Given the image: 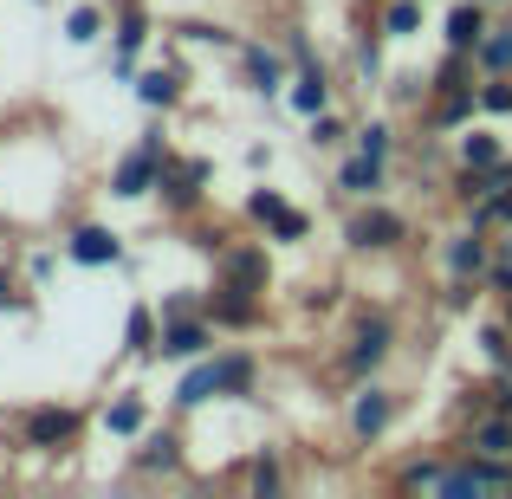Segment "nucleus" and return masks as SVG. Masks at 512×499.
Masks as SVG:
<instances>
[{
	"label": "nucleus",
	"mask_w": 512,
	"mask_h": 499,
	"mask_svg": "<svg viewBox=\"0 0 512 499\" xmlns=\"http://www.w3.org/2000/svg\"><path fill=\"white\" fill-rule=\"evenodd\" d=\"M402 344V325L389 305H357V312L344 318V344H338V376L344 383H370V376L389 370V357H396Z\"/></svg>",
	"instance_id": "f257e3e1"
},
{
	"label": "nucleus",
	"mask_w": 512,
	"mask_h": 499,
	"mask_svg": "<svg viewBox=\"0 0 512 499\" xmlns=\"http://www.w3.org/2000/svg\"><path fill=\"white\" fill-rule=\"evenodd\" d=\"M409 240H415V221L389 195L350 201V214H344V247L357 253V260H389V253H402Z\"/></svg>",
	"instance_id": "f03ea898"
},
{
	"label": "nucleus",
	"mask_w": 512,
	"mask_h": 499,
	"mask_svg": "<svg viewBox=\"0 0 512 499\" xmlns=\"http://www.w3.org/2000/svg\"><path fill=\"white\" fill-rule=\"evenodd\" d=\"M85 422H91V409H78V402H33V409H20V448L26 454H72L85 441Z\"/></svg>",
	"instance_id": "7ed1b4c3"
},
{
	"label": "nucleus",
	"mask_w": 512,
	"mask_h": 499,
	"mask_svg": "<svg viewBox=\"0 0 512 499\" xmlns=\"http://www.w3.org/2000/svg\"><path fill=\"white\" fill-rule=\"evenodd\" d=\"M396 415H402V389H389L383 376L350 383V402H344V435H350V448H376V441L396 428Z\"/></svg>",
	"instance_id": "20e7f679"
},
{
	"label": "nucleus",
	"mask_w": 512,
	"mask_h": 499,
	"mask_svg": "<svg viewBox=\"0 0 512 499\" xmlns=\"http://www.w3.org/2000/svg\"><path fill=\"white\" fill-rule=\"evenodd\" d=\"M208 182H214V163H208V156H169L163 175H156V208H163L175 227L195 221V214L208 208Z\"/></svg>",
	"instance_id": "39448f33"
},
{
	"label": "nucleus",
	"mask_w": 512,
	"mask_h": 499,
	"mask_svg": "<svg viewBox=\"0 0 512 499\" xmlns=\"http://www.w3.org/2000/svg\"><path fill=\"white\" fill-rule=\"evenodd\" d=\"M182 474H188L182 415H169V422H150L137 441H130V480H182Z\"/></svg>",
	"instance_id": "423d86ee"
},
{
	"label": "nucleus",
	"mask_w": 512,
	"mask_h": 499,
	"mask_svg": "<svg viewBox=\"0 0 512 499\" xmlns=\"http://www.w3.org/2000/svg\"><path fill=\"white\" fill-rule=\"evenodd\" d=\"M156 39V20L143 0H111V78L130 85L143 72V46Z\"/></svg>",
	"instance_id": "0eeeda50"
},
{
	"label": "nucleus",
	"mask_w": 512,
	"mask_h": 499,
	"mask_svg": "<svg viewBox=\"0 0 512 499\" xmlns=\"http://www.w3.org/2000/svg\"><path fill=\"white\" fill-rule=\"evenodd\" d=\"M130 98H137L150 117L182 111V104H188V59L175 46H163V59H150L137 78H130Z\"/></svg>",
	"instance_id": "6e6552de"
},
{
	"label": "nucleus",
	"mask_w": 512,
	"mask_h": 499,
	"mask_svg": "<svg viewBox=\"0 0 512 499\" xmlns=\"http://www.w3.org/2000/svg\"><path fill=\"white\" fill-rule=\"evenodd\" d=\"M240 85L253 91V98H286V85H292V52L286 46H266V39H240Z\"/></svg>",
	"instance_id": "1a4fd4ad"
},
{
	"label": "nucleus",
	"mask_w": 512,
	"mask_h": 499,
	"mask_svg": "<svg viewBox=\"0 0 512 499\" xmlns=\"http://www.w3.org/2000/svg\"><path fill=\"white\" fill-rule=\"evenodd\" d=\"M214 279L240 292H273V240H234L227 253H214Z\"/></svg>",
	"instance_id": "9d476101"
},
{
	"label": "nucleus",
	"mask_w": 512,
	"mask_h": 499,
	"mask_svg": "<svg viewBox=\"0 0 512 499\" xmlns=\"http://www.w3.org/2000/svg\"><path fill=\"white\" fill-rule=\"evenodd\" d=\"M208 350H221V325H214L208 312H188V318H163V344H156V363H195L208 357Z\"/></svg>",
	"instance_id": "9b49d317"
},
{
	"label": "nucleus",
	"mask_w": 512,
	"mask_h": 499,
	"mask_svg": "<svg viewBox=\"0 0 512 499\" xmlns=\"http://www.w3.org/2000/svg\"><path fill=\"white\" fill-rule=\"evenodd\" d=\"M59 247H65V260H72V266H124L130 260L124 234H117L111 221H72Z\"/></svg>",
	"instance_id": "f8f14e48"
},
{
	"label": "nucleus",
	"mask_w": 512,
	"mask_h": 499,
	"mask_svg": "<svg viewBox=\"0 0 512 499\" xmlns=\"http://www.w3.org/2000/svg\"><path fill=\"white\" fill-rule=\"evenodd\" d=\"M201 312H208L214 325H221V337H247V331H260V325H266V299H260V292L221 286V279L208 286V299H201Z\"/></svg>",
	"instance_id": "ddd939ff"
},
{
	"label": "nucleus",
	"mask_w": 512,
	"mask_h": 499,
	"mask_svg": "<svg viewBox=\"0 0 512 499\" xmlns=\"http://www.w3.org/2000/svg\"><path fill=\"white\" fill-rule=\"evenodd\" d=\"M156 175H163V156L143 150V143H130V150L111 163V175H104V195L111 201H156Z\"/></svg>",
	"instance_id": "4468645a"
},
{
	"label": "nucleus",
	"mask_w": 512,
	"mask_h": 499,
	"mask_svg": "<svg viewBox=\"0 0 512 499\" xmlns=\"http://www.w3.org/2000/svg\"><path fill=\"white\" fill-rule=\"evenodd\" d=\"M487 266H493V234L461 221L441 240V279H487Z\"/></svg>",
	"instance_id": "2eb2a0df"
},
{
	"label": "nucleus",
	"mask_w": 512,
	"mask_h": 499,
	"mask_svg": "<svg viewBox=\"0 0 512 499\" xmlns=\"http://www.w3.org/2000/svg\"><path fill=\"white\" fill-rule=\"evenodd\" d=\"M480 85L474 91H435V98L422 104V130L428 137H461L467 124H480Z\"/></svg>",
	"instance_id": "dca6fc26"
},
{
	"label": "nucleus",
	"mask_w": 512,
	"mask_h": 499,
	"mask_svg": "<svg viewBox=\"0 0 512 499\" xmlns=\"http://www.w3.org/2000/svg\"><path fill=\"white\" fill-rule=\"evenodd\" d=\"M493 20H500V13H493L487 0H448V13H441V46L480 52V39L493 33Z\"/></svg>",
	"instance_id": "f3484780"
},
{
	"label": "nucleus",
	"mask_w": 512,
	"mask_h": 499,
	"mask_svg": "<svg viewBox=\"0 0 512 499\" xmlns=\"http://www.w3.org/2000/svg\"><path fill=\"white\" fill-rule=\"evenodd\" d=\"M208 402H221V376H214V350L195 363H182V376H175L169 389V415H201Z\"/></svg>",
	"instance_id": "a211bd4d"
},
{
	"label": "nucleus",
	"mask_w": 512,
	"mask_h": 499,
	"mask_svg": "<svg viewBox=\"0 0 512 499\" xmlns=\"http://www.w3.org/2000/svg\"><path fill=\"white\" fill-rule=\"evenodd\" d=\"M448 461H454V448H415L409 461H396L383 474V487L389 493H441V474H448Z\"/></svg>",
	"instance_id": "6ab92c4d"
},
{
	"label": "nucleus",
	"mask_w": 512,
	"mask_h": 499,
	"mask_svg": "<svg viewBox=\"0 0 512 499\" xmlns=\"http://www.w3.org/2000/svg\"><path fill=\"white\" fill-rule=\"evenodd\" d=\"M448 448H467V454H493V461H512V415H506V409L474 415L467 428H454Z\"/></svg>",
	"instance_id": "aec40b11"
},
{
	"label": "nucleus",
	"mask_w": 512,
	"mask_h": 499,
	"mask_svg": "<svg viewBox=\"0 0 512 499\" xmlns=\"http://www.w3.org/2000/svg\"><path fill=\"white\" fill-rule=\"evenodd\" d=\"M331 188H338L344 201H376V195H389V163H376V156H363V150H344Z\"/></svg>",
	"instance_id": "412c9836"
},
{
	"label": "nucleus",
	"mask_w": 512,
	"mask_h": 499,
	"mask_svg": "<svg viewBox=\"0 0 512 499\" xmlns=\"http://www.w3.org/2000/svg\"><path fill=\"white\" fill-rule=\"evenodd\" d=\"M338 104V85H331V65L318 59V65H299L292 72V85H286V111L292 117H318V111H331Z\"/></svg>",
	"instance_id": "4be33fe9"
},
{
	"label": "nucleus",
	"mask_w": 512,
	"mask_h": 499,
	"mask_svg": "<svg viewBox=\"0 0 512 499\" xmlns=\"http://www.w3.org/2000/svg\"><path fill=\"white\" fill-rule=\"evenodd\" d=\"M240 487L273 499L292 487V467H286V448H273V441H260V448H247V461H240Z\"/></svg>",
	"instance_id": "5701e85b"
},
{
	"label": "nucleus",
	"mask_w": 512,
	"mask_h": 499,
	"mask_svg": "<svg viewBox=\"0 0 512 499\" xmlns=\"http://www.w3.org/2000/svg\"><path fill=\"white\" fill-rule=\"evenodd\" d=\"M214 376H221V402H247L260 389V357L247 344H221L214 350Z\"/></svg>",
	"instance_id": "b1692460"
},
{
	"label": "nucleus",
	"mask_w": 512,
	"mask_h": 499,
	"mask_svg": "<svg viewBox=\"0 0 512 499\" xmlns=\"http://www.w3.org/2000/svg\"><path fill=\"white\" fill-rule=\"evenodd\" d=\"M98 428L111 441H137L143 428H150V396H143V389H117V396L98 409Z\"/></svg>",
	"instance_id": "393cba45"
},
{
	"label": "nucleus",
	"mask_w": 512,
	"mask_h": 499,
	"mask_svg": "<svg viewBox=\"0 0 512 499\" xmlns=\"http://www.w3.org/2000/svg\"><path fill=\"white\" fill-rule=\"evenodd\" d=\"M350 78H357L363 91L389 85V33L383 26H363V33L350 39Z\"/></svg>",
	"instance_id": "a878e982"
},
{
	"label": "nucleus",
	"mask_w": 512,
	"mask_h": 499,
	"mask_svg": "<svg viewBox=\"0 0 512 499\" xmlns=\"http://www.w3.org/2000/svg\"><path fill=\"white\" fill-rule=\"evenodd\" d=\"M156 344H163V312H156L150 299H137V305L124 312V357L156 363Z\"/></svg>",
	"instance_id": "bb28decb"
},
{
	"label": "nucleus",
	"mask_w": 512,
	"mask_h": 499,
	"mask_svg": "<svg viewBox=\"0 0 512 499\" xmlns=\"http://www.w3.org/2000/svg\"><path fill=\"white\" fill-rule=\"evenodd\" d=\"M506 137H493L487 124H467L461 137H454V163H467V169H500L506 163Z\"/></svg>",
	"instance_id": "cd10ccee"
},
{
	"label": "nucleus",
	"mask_w": 512,
	"mask_h": 499,
	"mask_svg": "<svg viewBox=\"0 0 512 499\" xmlns=\"http://www.w3.org/2000/svg\"><path fill=\"white\" fill-rule=\"evenodd\" d=\"M474 85H480V59H474V52L441 46L435 72H428V98H435V91H474Z\"/></svg>",
	"instance_id": "c85d7f7f"
},
{
	"label": "nucleus",
	"mask_w": 512,
	"mask_h": 499,
	"mask_svg": "<svg viewBox=\"0 0 512 499\" xmlns=\"http://www.w3.org/2000/svg\"><path fill=\"white\" fill-rule=\"evenodd\" d=\"M286 208H292V195H286V188L260 182V188H247V201H240V221H247V227H260V234H266V227H273Z\"/></svg>",
	"instance_id": "c756f323"
},
{
	"label": "nucleus",
	"mask_w": 512,
	"mask_h": 499,
	"mask_svg": "<svg viewBox=\"0 0 512 499\" xmlns=\"http://www.w3.org/2000/svg\"><path fill=\"white\" fill-rule=\"evenodd\" d=\"M376 26H383L389 39H415L428 26V0H383V7H376Z\"/></svg>",
	"instance_id": "7c9ffc66"
},
{
	"label": "nucleus",
	"mask_w": 512,
	"mask_h": 499,
	"mask_svg": "<svg viewBox=\"0 0 512 499\" xmlns=\"http://www.w3.org/2000/svg\"><path fill=\"white\" fill-rule=\"evenodd\" d=\"M182 240H188V247L201 253V260H214V253H227V247H234L240 234H234L227 221H208V208H201L195 221H182Z\"/></svg>",
	"instance_id": "2f4dec72"
},
{
	"label": "nucleus",
	"mask_w": 512,
	"mask_h": 499,
	"mask_svg": "<svg viewBox=\"0 0 512 499\" xmlns=\"http://www.w3.org/2000/svg\"><path fill=\"white\" fill-rule=\"evenodd\" d=\"M104 33H111V7H98V0H78V7L65 13V39H72V46H98Z\"/></svg>",
	"instance_id": "473e14b6"
},
{
	"label": "nucleus",
	"mask_w": 512,
	"mask_h": 499,
	"mask_svg": "<svg viewBox=\"0 0 512 499\" xmlns=\"http://www.w3.org/2000/svg\"><path fill=\"white\" fill-rule=\"evenodd\" d=\"M396 124L389 117H363L357 130H350V150H363V156H376V163H396Z\"/></svg>",
	"instance_id": "72a5a7b5"
},
{
	"label": "nucleus",
	"mask_w": 512,
	"mask_h": 499,
	"mask_svg": "<svg viewBox=\"0 0 512 499\" xmlns=\"http://www.w3.org/2000/svg\"><path fill=\"white\" fill-rule=\"evenodd\" d=\"M350 117L338 111V104H331V111H318V117H305V143H312V150H350Z\"/></svg>",
	"instance_id": "f704fd0d"
},
{
	"label": "nucleus",
	"mask_w": 512,
	"mask_h": 499,
	"mask_svg": "<svg viewBox=\"0 0 512 499\" xmlns=\"http://www.w3.org/2000/svg\"><path fill=\"white\" fill-rule=\"evenodd\" d=\"M474 350H480L487 363H506V357H512V325H506L500 312L474 318Z\"/></svg>",
	"instance_id": "c9c22d12"
},
{
	"label": "nucleus",
	"mask_w": 512,
	"mask_h": 499,
	"mask_svg": "<svg viewBox=\"0 0 512 499\" xmlns=\"http://www.w3.org/2000/svg\"><path fill=\"white\" fill-rule=\"evenodd\" d=\"M480 78H493V72H512V20H493V33L480 39Z\"/></svg>",
	"instance_id": "e433bc0d"
},
{
	"label": "nucleus",
	"mask_w": 512,
	"mask_h": 499,
	"mask_svg": "<svg viewBox=\"0 0 512 499\" xmlns=\"http://www.w3.org/2000/svg\"><path fill=\"white\" fill-rule=\"evenodd\" d=\"M487 292H493V299H506V292H512V227H500V234H493V266H487Z\"/></svg>",
	"instance_id": "4c0bfd02"
},
{
	"label": "nucleus",
	"mask_w": 512,
	"mask_h": 499,
	"mask_svg": "<svg viewBox=\"0 0 512 499\" xmlns=\"http://www.w3.org/2000/svg\"><path fill=\"white\" fill-rule=\"evenodd\" d=\"M480 111H487L493 124H506V117H512V72L480 78Z\"/></svg>",
	"instance_id": "58836bf2"
},
{
	"label": "nucleus",
	"mask_w": 512,
	"mask_h": 499,
	"mask_svg": "<svg viewBox=\"0 0 512 499\" xmlns=\"http://www.w3.org/2000/svg\"><path fill=\"white\" fill-rule=\"evenodd\" d=\"M266 240H273V247H305V240H312V214H305V208H286L273 227H266Z\"/></svg>",
	"instance_id": "ea45409f"
},
{
	"label": "nucleus",
	"mask_w": 512,
	"mask_h": 499,
	"mask_svg": "<svg viewBox=\"0 0 512 499\" xmlns=\"http://www.w3.org/2000/svg\"><path fill=\"white\" fill-rule=\"evenodd\" d=\"M26 286H33V279H26V273H20L13 260H0V312H33V299H26Z\"/></svg>",
	"instance_id": "a19ab883"
},
{
	"label": "nucleus",
	"mask_w": 512,
	"mask_h": 499,
	"mask_svg": "<svg viewBox=\"0 0 512 499\" xmlns=\"http://www.w3.org/2000/svg\"><path fill=\"white\" fill-rule=\"evenodd\" d=\"M182 39H195V46H214V52H240V33H234V26H208V20H188Z\"/></svg>",
	"instance_id": "79ce46f5"
},
{
	"label": "nucleus",
	"mask_w": 512,
	"mask_h": 499,
	"mask_svg": "<svg viewBox=\"0 0 512 499\" xmlns=\"http://www.w3.org/2000/svg\"><path fill=\"white\" fill-rule=\"evenodd\" d=\"M480 299H487V279H448V286H441V305H448V312H474Z\"/></svg>",
	"instance_id": "37998d69"
},
{
	"label": "nucleus",
	"mask_w": 512,
	"mask_h": 499,
	"mask_svg": "<svg viewBox=\"0 0 512 499\" xmlns=\"http://www.w3.org/2000/svg\"><path fill=\"white\" fill-rule=\"evenodd\" d=\"M201 299H208L201 286H175V292L156 299V312H163V318H188V312H201Z\"/></svg>",
	"instance_id": "c03bdc74"
},
{
	"label": "nucleus",
	"mask_w": 512,
	"mask_h": 499,
	"mask_svg": "<svg viewBox=\"0 0 512 499\" xmlns=\"http://www.w3.org/2000/svg\"><path fill=\"white\" fill-rule=\"evenodd\" d=\"M59 253H65V247H59ZM59 253H52V247H33V253H26V260H20V273L33 279V286H46V279L59 273Z\"/></svg>",
	"instance_id": "a18cd8bd"
},
{
	"label": "nucleus",
	"mask_w": 512,
	"mask_h": 499,
	"mask_svg": "<svg viewBox=\"0 0 512 499\" xmlns=\"http://www.w3.org/2000/svg\"><path fill=\"white\" fill-rule=\"evenodd\" d=\"M286 52H292V65H318V52H312V39H305V26H292V33H286Z\"/></svg>",
	"instance_id": "49530a36"
},
{
	"label": "nucleus",
	"mask_w": 512,
	"mask_h": 499,
	"mask_svg": "<svg viewBox=\"0 0 512 499\" xmlns=\"http://www.w3.org/2000/svg\"><path fill=\"white\" fill-rule=\"evenodd\" d=\"M247 169H253V175L273 169V150H266V143H247Z\"/></svg>",
	"instance_id": "de8ad7c7"
},
{
	"label": "nucleus",
	"mask_w": 512,
	"mask_h": 499,
	"mask_svg": "<svg viewBox=\"0 0 512 499\" xmlns=\"http://www.w3.org/2000/svg\"><path fill=\"white\" fill-rule=\"evenodd\" d=\"M500 227H512V182L500 188Z\"/></svg>",
	"instance_id": "09e8293b"
},
{
	"label": "nucleus",
	"mask_w": 512,
	"mask_h": 499,
	"mask_svg": "<svg viewBox=\"0 0 512 499\" xmlns=\"http://www.w3.org/2000/svg\"><path fill=\"white\" fill-rule=\"evenodd\" d=\"M493 312H500V318H506V325H512V292H506V299H500V305H493Z\"/></svg>",
	"instance_id": "8fccbe9b"
},
{
	"label": "nucleus",
	"mask_w": 512,
	"mask_h": 499,
	"mask_svg": "<svg viewBox=\"0 0 512 499\" xmlns=\"http://www.w3.org/2000/svg\"><path fill=\"white\" fill-rule=\"evenodd\" d=\"M487 7H493V13H500V7H512V0H487Z\"/></svg>",
	"instance_id": "3c124183"
},
{
	"label": "nucleus",
	"mask_w": 512,
	"mask_h": 499,
	"mask_svg": "<svg viewBox=\"0 0 512 499\" xmlns=\"http://www.w3.org/2000/svg\"><path fill=\"white\" fill-rule=\"evenodd\" d=\"M33 7H52V0H33Z\"/></svg>",
	"instance_id": "603ef678"
},
{
	"label": "nucleus",
	"mask_w": 512,
	"mask_h": 499,
	"mask_svg": "<svg viewBox=\"0 0 512 499\" xmlns=\"http://www.w3.org/2000/svg\"><path fill=\"white\" fill-rule=\"evenodd\" d=\"M376 7H383V0H370V13H376Z\"/></svg>",
	"instance_id": "864d4df0"
},
{
	"label": "nucleus",
	"mask_w": 512,
	"mask_h": 499,
	"mask_svg": "<svg viewBox=\"0 0 512 499\" xmlns=\"http://www.w3.org/2000/svg\"><path fill=\"white\" fill-rule=\"evenodd\" d=\"M428 7H435V0H428Z\"/></svg>",
	"instance_id": "5fc2aeb1"
}]
</instances>
